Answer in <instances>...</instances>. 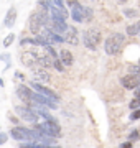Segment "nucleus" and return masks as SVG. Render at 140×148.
Listing matches in <instances>:
<instances>
[{
    "mask_svg": "<svg viewBox=\"0 0 140 148\" xmlns=\"http://www.w3.org/2000/svg\"><path fill=\"white\" fill-rule=\"evenodd\" d=\"M32 74H33V81H38V82H43V84H48L51 81V76L46 71V68L43 66H33L32 68Z\"/></svg>",
    "mask_w": 140,
    "mask_h": 148,
    "instance_id": "8",
    "label": "nucleus"
},
{
    "mask_svg": "<svg viewBox=\"0 0 140 148\" xmlns=\"http://www.w3.org/2000/svg\"><path fill=\"white\" fill-rule=\"evenodd\" d=\"M32 101L36 102V104H41V106H45L46 109H58V102H54L53 99H49V97H46L45 94H40V92H36V90H33L32 94Z\"/></svg>",
    "mask_w": 140,
    "mask_h": 148,
    "instance_id": "7",
    "label": "nucleus"
},
{
    "mask_svg": "<svg viewBox=\"0 0 140 148\" xmlns=\"http://www.w3.org/2000/svg\"><path fill=\"white\" fill-rule=\"evenodd\" d=\"M58 58L61 59V63L65 64V68L66 66H71V64L74 63V58H73V53H71L69 49H61L58 54Z\"/></svg>",
    "mask_w": 140,
    "mask_h": 148,
    "instance_id": "14",
    "label": "nucleus"
},
{
    "mask_svg": "<svg viewBox=\"0 0 140 148\" xmlns=\"http://www.w3.org/2000/svg\"><path fill=\"white\" fill-rule=\"evenodd\" d=\"M137 64H139V66H140V59H139V63H137Z\"/></svg>",
    "mask_w": 140,
    "mask_h": 148,
    "instance_id": "33",
    "label": "nucleus"
},
{
    "mask_svg": "<svg viewBox=\"0 0 140 148\" xmlns=\"http://www.w3.org/2000/svg\"><path fill=\"white\" fill-rule=\"evenodd\" d=\"M30 86H32L33 90H36V92H40V94H45L46 97H49V99H53L54 102H59V95L54 94L51 89H48L46 86H43V82H38V81H32L30 82Z\"/></svg>",
    "mask_w": 140,
    "mask_h": 148,
    "instance_id": "9",
    "label": "nucleus"
},
{
    "mask_svg": "<svg viewBox=\"0 0 140 148\" xmlns=\"http://www.w3.org/2000/svg\"><path fill=\"white\" fill-rule=\"evenodd\" d=\"M134 94H135V97H140V86H137L134 89Z\"/></svg>",
    "mask_w": 140,
    "mask_h": 148,
    "instance_id": "30",
    "label": "nucleus"
},
{
    "mask_svg": "<svg viewBox=\"0 0 140 148\" xmlns=\"http://www.w3.org/2000/svg\"><path fill=\"white\" fill-rule=\"evenodd\" d=\"M127 71H129L130 74H137L140 71V66H139V64H135V66H129V69H127Z\"/></svg>",
    "mask_w": 140,
    "mask_h": 148,
    "instance_id": "26",
    "label": "nucleus"
},
{
    "mask_svg": "<svg viewBox=\"0 0 140 148\" xmlns=\"http://www.w3.org/2000/svg\"><path fill=\"white\" fill-rule=\"evenodd\" d=\"M129 107H130V110L139 109V107H140V97H135V99H132V101H130V104H129Z\"/></svg>",
    "mask_w": 140,
    "mask_h": 148,
    "instance_id": "22",
    "label": "nucleus"
},
{
    "mask_svg": "<svg viewBox=\"0 0 140 148\" xmlns=\"http://www.w3.org/2000/svg\"><path fill=\"white\" fill-rule=\"evenodd\" d=\"M53 3H54L56 7H59V8H66L65 0H53Z\"/></svg>",
    "mask_w": 140,
    "mask_h": 148,
    "instance_id": "28",
    "label": "nucleus"
},
{
    "mask_svg": "<svg viewBox=\"0 0 140 148\" xmlns=\"http://www.w3.org/2000/svg\"><path fill=\"white\" fill-rule=\"evenodd\" d=\"M65 3H66L68 7H69V8H74V7L81 5V3H79V0H66Z\"/></svg>",
    "mask_w": 140,
    "mask_h": 148,
    "instance_id": "24",
    "label": "nucleus"
},
{
    "mask_svg": "<svg viewBox=\"0 0 140 148\" xmlns=\"http://www.w3.org/2000/svg\"><path fill=\"white\" fill-rule=\"evenodd\" d=\"M71 18H73V21H76V23H84V12H82V5H78L74 7V8H71Z\"/></svg>",
    "mask_w": 140,
    "mask_h": 148,
    "instance_id": "16",
    "label": "nucleus"
},
{
    "mask_svg": "<svg viewBox=\"0 0 140 148\" xmlns=\"http://www.w3.org/2000/svg\"><path fill=\"white\" fill-rule=\"evenodd\" d=\"M22 64H25L27 68H30L32 69L33 66H36L38 64V56L33 51H27V53H22Z\"/></svg>",
    "mask_w": 140,
    "mask_h": 148,
    "instance_id": "13",
    "label": "nucleus"
},
{
    "mask_svg": "<svg viewBox=\"0 0 140 148\" xmlns=\"http://www.w3.org/2000/svg\"><path fill=\"white\" fill-rule=\"evenodd\" d=\"M13 41H15V35L13 33H8L5 36V40H3V46H10Z\"/></svg>",
    "mask_w": 140,
    "mask_h": 148,
    "instance_id": "21",
    "label": "nucleus"
},
{
    "mask_svg": "<svg viewBox=\"0 0 140 148\" xmlns=\"http://www.w3.org/2000/svg\"><path fill=\"white\" fill-rule=\"evenodd\" d=\"M124 15L129 16V18H137V16H139V12L137 10H130V8H124Z\"/></svg>",
    "mask_w": 140,
    "mask_h": 148,
    "instance_id": "20",
    "label": "nucleus"
},
{
    "mask_svg": "<svg viewBox=\"0 0 140 148\" xmlns=\"http://www.w3.org/2000/svg\"><path fill=\"white\" fill-rule=\"evenodd\" d=\"M49 21V16H45L41 15L40 12H33L32 15H30V20H28V28H30V32L33 35H38V33H41V30L45 28V25Z\"/></svg>",
    "mask_w": 140,
    "mask_h": 148,
    "instance_id": "2",
    "label": "nucleus"
},
{
    "mask_svg": "<svg viewBox=\"0 0 140 148\" xmlns=\"http://www.w3.org/2000/svg\"><path fill=\"white\" fill-rule=\"evenodd\" d=\"M101 32L99 30H86V32H82V43H84V46L87 49H92V51H96L97 46L101 45Z\"/></svg>",
    "mask_w": 140,
    "mask_h": 148,
    "instance_id": "4",
    "label": "nucleus"
},
{
    "mask_svg": "<svg viewBox=\"0 0 140 148\" xmlns=\"http://www.w3.org/2000/svg\"><path fill=\"white\" fill-rule=\"evenodd\" d=\"M125 33L129 35V36H139L140 35V28L137 23H134V25H127V28H125Z\"/></svg>",
    "mask_w": 140,
    "mask_h": 148,
    "instance_id": "17",
    "label": "nucleus"
},
{
    "mask_svg": "<svg viewBox=\"0 0 140 148\" xmlns=\"http://www.w3.org/2000/svg\"><path fill=\"white\" fill-rule=\"evenodd\" d=\"M140 138V133H139V130H132V132H130V135H129V140L132 143H135L137 142V140H139Z\"/></svg>",
    "mask_w": 140,
    "mask_h": 148,
    "instance_id": "23",
    "label": "nucleus"
},
{
    "mask_svg": "<svg viewBox=\"0 0 140 148\" xmlns=\"http://www.w3.org/2000/svg\"><path fill=\"white\" fill-rule=\"evenodd\" d=\"M130 119H132V120H137V119H140V107H139V109H135V110H132V114H130Z\"/></svg>",
    "mask_w": 140,
    "mask_h": 148,
    "instance_id": "25",
    "label": "nucleus"
},
{
    "mask_svg": "<svg viewBox=\"0 0 140 148\" xmlns=\"http://www.w3.org/2000/svg\"><path fill=\"white\" fill-rule=\"evenodd\" d=\"M125 45V35L124 33H112V35H109L107 38H106V43H104V51L107 54H110V56H114V54H117L120 49H122V46Z\"/></svg>",
    "mask_w": 140,
    "mask_h": 148,
    "instance_id": "1",
    "label": "nucleus"
},
{
    "mask_svg": "<svg viewBox=\"0 0 140 148\" xmlns=\"http://www.w3.org/2000/svg\"><path fill=\"white\" fill-rule=\"evenodd\" d=\"M120 147H122V148H130V147H132V142H130V140H129V142H124Z\"/></svg>",
    "mask_w": 140,
    "mask_h": 148,
    "instance_id": "29",
    "label": "nucleus"
},
{
    "mask_svg": "<svg viewBox=\"0 0 140 148\" xmlns=\"http://www.w3.org/2000/svg\"><path fill=\"white\" fill-rule=\"evenodd\" d=\"M32 94H33V89L27 84H20L18 87H16V95H18L20 101L25 102V106H30V104L33 102L32 101Z\"/></svg>",
    "mask_w": 140,
    "mask_h": 148,
    "instance_id": "11",
    "label": "nucleus"
},
{
    "mask_svg": "<svg viewBox=\"0 0 140 148\" xmlns=\"http://www.w3.org/2000/svg\"><path fill=\"white\" fill-rule=\"evenodd\" d=\"M63 36H65V41L69 43V45H78V43H79V32H78L74 27H69V25H68Z\"/></svg>",
    "mask_w": 140,
    "mask_h": 148,
    "instance_id": "12",
    "label": "nucleus"
},
{
    "mask_svg": "<svg viewBox=\"0 0 140 148\" xmlns=\"http://www.w3.org/2000/svg\"><path fill=\"white\" fill-rule=\"evenodd\" d=\"M51 59H53V68L58 69L59 73H63V71H65V64L61 63V59H59L58 56H56V58H51Z\"/></svg>",
    "mask_w": 140,
    "mask_h": 148,
    "instance_id": "18",
    "label": "nucleus"
},
{
    "mask_svg": "<svg viewBox=\"0 0 140 148\" xmlns=\"http://www.w3.org/2000/svg\"><path fill=\"white\" fill-rule=\"evenodd\" d=\"M137 74H139V77H140V71H139V73H137Z\"/></svg>",
    "mask_w": 140,
    "mask_h": 148,
    "instance_id": "32",
    "label": "nucleus"
},
{
    "mask_svg": "<svg viewBox=\"0 0 140 148\" xmlns=\"http://www.w3.org/2000/svg\"><path fill=\"white\" fill-rule=\"evenodd\" d=\"M82 12H84V20H86V21H91V20H92V8H91V7L82 5Z\"/></svg>",
    "mask_w": 140,
    "mask_h": 148,
    "instance_id": "19",
    "label": "nucleus"
},
{
    "mask_svg": "<svg viewBox=\"0 0 140 148\" xmlns=\"http://www.w3.org/2000/svg\"><path fill=\"white\" fill-rule=\"evenodd\" d=\"M15 20H16V8H15V7H10L8 12H7V15H5V21H3V25H5L7 28H12L13 25H15Z\"/></svg>",
    "mask_w": 140,
    "mask_h": 148,
    "instance_id": "15",
    "label": "nucleus"
},
{
    "mask_svg": "<svg viewBox=\"0 0 140 148\" xmlns=\"http://www.w3.org/2000/svg\"><path fill=\"white\" fill-rule=\"evenodd\" d=\"M15 112H16V115L20 117V119L30 122V123H36V122H38L36 114H35V110H33L30 106H16L15 107Z\"/></svg>",
    "mask_w": 140,
    "mask_h": 148,
    "instance_id": "6",
    "label": "nucleus"
},
{
    "mask_svg": "<svg viewBox=\"0 0 140 148\" xmlns=\"http://www.w3.org/2000/svg\"><path fill=\"white\" fill-rule=\"evenodd\" d=\"M10 135L16 142H35V130L27 127H12Z\"/></svg>",
    "mask_w": 140,
    "mask_h": 148,
    "instance_id": "5",
    "label": "nucleus"
},
{
    "mask_svg": "<svg viewBox=\"0 0 140 148\" xmlns=\"http://www.w3.org/2000/svg\"><path fill=\"white\" fill-rule=\"evenodd\" d=\"M120 84L124 86V89L127 90H134L137 86H140V77L139 74H125L122 76V79H120Z\"/></svg>",
    "mask_w": 140,
    "mask_h": 148,
    "instance_id": "10",
    "label": "nucleus"
},
{
    "mask_svg": "<svg viewBox=\"0 0 140 148\" xmlns=\"http://www.w3.org/2000/svg\"><path fill=\"white\" fill-rule=\"evenodd\" d=\"M7 140H8V135L3 133V132H0V145H5Z\"/></svg>",
    "mask_w": 140,
    "mask_h": 148,
    "instance_id": "27",
    "label": "nucleus"
},
{
    "mask_svg": "<svg viewBox=\"0 0 140 148\" xmlns=\"http://www.w3.org/2000/svg\"><path fill=\"white\" fill-rule=\"evenodd\" d=\"M137 25H139V28H140V20H139V21H137Z\"/></svg>",
    "mask_w": 140,
    "mask_h": 148,
    "instance_id": "31",
    "label": "nucleus"
},
{
    "mask_svg": "<svg viewBox=\"0 0 140 148\" xmlns=\"http://www.w3.org/2000/svg\"><path fill=\"white\" fill-rule=\"evenodd\" d=\"M35 128H40V130H43L45 133H48L51 137L54 138H59L61 137V127L58 125V122L54 120V119H49V120H38L36 123H33Z\"/></svg>",
    "mask_w": 140,
    "mask_h": 148,
    "instance_id": "3",
    "label": "nucleus"
}]
</instances>
